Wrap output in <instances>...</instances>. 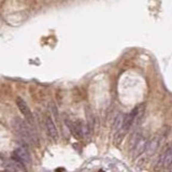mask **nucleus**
<instances>
[{"mask_svg":"<svg viewBox=\"0 0 172 172\" xmlns=\"http://www.w3.org/2000/svg\"><path fill=\"white\" fill-rule=\"evenodd\" d=\"M12 159L19 164H22L23 166H29L30 162H31V158H30V154L29 150L25 148L24 145L16 148L15 150L13 152V155H12Z\"/></svg>","mask_w":172,"mask_h":172,"instance_id":"2","label":"nucleus"},{"mask_svg":"<svg viewBox=\"0 0 172 172\" xmlns=\"http://www.w3.org/2000/svg\"><path fill=\"white\" fill-rule=\"evenodd\" d=\"M12 127H13L16 133L24 140L25 143H27V144H38L37 136L32 130V127L27 122L23 121L19 117H15L12 121Z\"/></svg>","mask_w":172,"mask_h":172,"instance_id":"1","label":"nucleus"},{"mask_svg":"<svg viewBox=\"0 0 172 172\" xmlns=\"http://www.w3.org/2000/svg\"><path fill=\"white\" fill-rule=\"evenodd\" d=\"M148 139L145 137H143V136H141L139 139V141L137 142V144H136V146H134V148L132 150H133V157L136 158V157H138V156H140L142 153H144L145 152V148H146V145H148Z\"/></svg>","mask_w":172,"mask_h":172,"instance_id":"7","label":"nucleus"},{"mask_svg":"<svg viewBox=\"0 0 172 172\" xmlns=\"http://www.w3.org/2000/svg\"><path fill=\"white\" fill-rule=\"evenodd\" d=\"M158 146H159V138L155 137L150 140V141H148V145H146V148H145V152H144L146 157L153 156L154 154L156 153V150H157Z\"/></svg>","mask_w":172,"mask_h":172,"instance_id":"8","label":"nucleus"},{"mask_svg":"<svg viewBox=\"0 0 172 172\" xmlns=\"http://www.w3.org/2000/svg\"><path fill=\"white\" fill-rule=\"evenodd\" d=\"M45 126H46V130H47L48 136H50L54 141H57V139H58V130H57L56 125H55L53 118H52L51 116H46Z\"/></svg>","mask_w":172,"mask_h":172,"instance_id":"6","label":"nucleus"},{"mask_svg":"<svg viewBox=\"0 0 172 172\" xmlns=\"http://www.w3.org/2000/svg\"><path fill=\"white\" fill-rule=\"evenodd\" d=\"M16 105H17L19 112L23 114V116L25 117L27 123L29 124V125H32L33 124V115H32L31 110H30V108L26 103V101L24 99H22L21 97H17L16 98Z\"/></svg>","mask_w":172,"mask_h":172,"instance_id":"4","label":"nucleus"},{"mask_svg":"<svg viewBox=\"0 0 172 172\" xmlns=\"http://www.w3.org/2000/svg\"><path fill=\"white\" fill-rule=\"evenodd\" d=\"M99 172H105V171H102V170H100V171Z\"/></svg>","mask_w":172,"mask_h":172,"instance_id":"11","label":"nucleus"},{"mask_svg":"<svg viewBox=\"0 0 172 172\" xmlns=\"http://www.w3.org/2000/svg\"><path fill=\"white\" fill-rule=\"evenodd\" d=\"M66 125L68 126L69 130L71 131V133L74 136L76 139H82L85 134V126L81 122H75L69 118H66ZM88 130V129H87Z\"/></svg>","mask_w":172,"mask_h":172,"instance_id":"3","label":"nucleus"},{"mask_svg":"<svg viewBox=\"0 0 172 172\" xmlns=\"http://www.w3.org/2000/svg\"><path fill=\"white\" fill-rule=\"evenodd\" d=\"M124 118H125V116H124L123 114H119V115L115 118L114 125H113V129L115 130V132L119 131V130L122 129V127H123V123H124Z\"/></svg>","mask_w":172,"mask_h":172,"instance_id":"9","label":"nucleus"},{"mask_svg":"<svg viewBox=\"0 0 172 172\" xmlns=\"http://www.w3.org/2000/svg\"><path fill=\"white\" fill-rule=\"evenodd\" d=\"M86 117H87V129L91 131L94 129V116L89 110H86Z\"/></svg>","mask_w":172,"mask_h":172,"instance_id":"10","label":"nucleus"},{"mask_svg":"<svg viewBox=\"0 0 172 172\" xmlns=\"http://www.w3.org/2000/svg\"><path fill=\"white\" fill-rule=\"evenodd\" d=\"M172 165V145L168 146L162 155H160L159 158V166H162L164 168H170Z\"/></svg>","mask_w":172,"mask_h":172,"instance_id":"5","label":"nucleus"}]
</instances>
